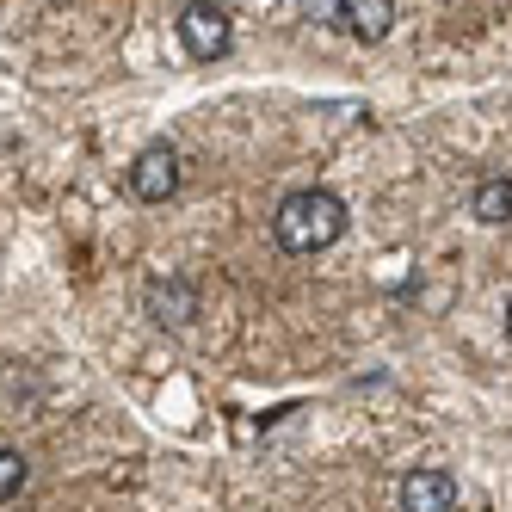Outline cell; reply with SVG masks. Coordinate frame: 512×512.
<instances>
[{
    "instance_id": "6da1fadb",
    "label": "cell",
    "mask_w": 512,
    "mask_h": 512,
    "mask_svg": "<svg viewBox=\"0 0 512 512\" xmlns=\"http://www.w3.org/2000/svg\"><path fill=\"white\" fill-rule=\"evenodd\" d=\"M340 235H346V198L327 192V186L284 192L272 210V241L284 253H327Z\"/></svg>"
},
{
    "instance_id": "7a4b0ae2",
    "label": "cell",
    "mask_w": 512,
    "mask_h": 512,
    "mask_svg": "<svg viewBox=\"0 0 512 512\" xmlns=\"http://www.w3.org/2000/svg\"><path fill=\"white\" fill-rule=\"evenodd\" d=\"M173 31H179V44H186L192 62H216L235 44V19H229L223 0H186L179 19H173Z\"/></svg>"
},
{
    "instance_id": "3957f363",
    "label": "cell",
    "mask_w": 512,
    "mask_h": 512,
    "mask_svg": "<svg viewBox=\"0 0 512 512\" xmlns=\"http://www.w3.org/2000/svg\"><path fill=\"white\" fill-rule=\"evenodd\" d=\"M179 192V149L173 142H149L136 161H130V198L136 204H167Z\"/></svg>"
},
{
    "instance_id": "277c9868",
    "label": "cell",
    "mask_w": 512,
    "mask_h": 512,
    "mask_svg": "<svg viewBox=\"0 0 512 512\" xmlns=\"http://www.w3.org/2000/svg\"><path fill=\"white\" fill-rule=\"evenodd\" d=\"M401 512H451L457 506V475L445 463H420L401 475V488H395Z\"/></svg>"
},
{
    "instance_id": "5b68a950",
    "label": "cell",
    "mask_w": 512,
    "mask_h": 512,
    "mask_svg": "<svg viewBox=\"0 0 512 512\" xmlns=\"http://www.w3.org/2000/svg\"><path fill=\"white\" fill-rule=\"evenodd\" d=\"M142 309H149L155 327H192L198 290H192V278H149V290H142Z\"/></svg>"
},
{
    "instance_id": "8992f818",
    "label": "cell",
    "mask_w": 512,
    "mask_h": 512,
    "mask_svg": "<svg viewBox=\"0 0 512 512\" xmlns=\"http://www.w3.org/2000/svg\"><path fill=\"white\" fill-rule=\"evenodd\" d=\"M340 31L358 44H383L395 31V0H340Z\"/></svg>"
},
{
    "instance_id": "52a82bcc",
    "label": "cell",
    "mask_w": 512,
    "mask_h": 512,
    "mask_svg": "<svg viewBox=\"0 0 512 512\" xmlns=\"http://www.w3.org/2000/svg\"><path fill=\"white\" fill-rule=\"evenodd\" d=\"M469 216L488 229H506L512 223V173H482L469 192Z\"/></svg>"
},
{
    "instance_id": "ba28073f",
    "label": "cell",
    "mask_w": 512,
    "mask_h": 512,
    "mask_svg": "<svg viewBox=\"0 0 512 512\" xmlns=\"http://www.w3.org/2000/svg\"><path fill=\"white\" fill-rule=\"evenodd\" d=\"M25 475H31L25 451H13V445H0V506H7V500H19V488H25Z\"/></svg>"
},
{
    "instance_id": "9c48e42d",
    "label": "cell",
    "mask_w": 512,
    "mask_h": 512,
    "mask_svg": "<svg viewBox=\"0 0 512 512\" xmlns=\"http://www.w3.org/2000/svg\"><path fill=\"white\" fill-rule=\"evenodd\" d=\"M309 25H340V0H297Z\"/></svg>"
},
{
    "instance_id": "30bf717a",
    "label": "cell",
    "mask_w": 512,
    "mask_h": 512,
    "mask_svg": "<svg viewBox=\"0 0 512 512\" xmlns=\"http://www.w3.org/2000/svg\"><path fill=\"white\" fill-rule=\"evenodd\" d=\"M506 340H512V290H506Z\"/></svg>"
}]
</instances>
